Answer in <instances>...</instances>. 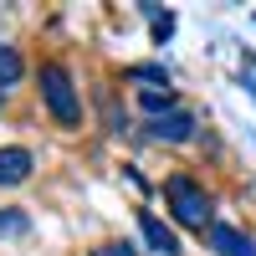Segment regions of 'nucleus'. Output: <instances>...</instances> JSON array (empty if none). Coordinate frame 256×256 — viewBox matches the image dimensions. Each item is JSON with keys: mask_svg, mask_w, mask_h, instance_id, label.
I'll return each mask as SVG.
<instances>
[{"mask_svg": "<svg viewBox=\"0 0 256 256\" xmlns=\"http://www.w3.org/2000/svg\"><path fill=\"white\" fill-rule=\"evenodd\" d=\"M36 88H41L46 113H52L62 128H82V92H77V82H72V72L62 67V62H41Z\"/></svg>", "mask_w": 256, "mask_h": 256, "instance_id": "obj_1", "label": "nucleus"}, {"mask_svg": "<svg viewBox=\"0 0 256 256\" xmlns=\"http://www.w3.org/2000/svg\"><path fill=\"white\" fill-rule=\"evenodd\" d=\"M164 200H169V210H174V220L184 226V230H200V236H210V190L195 180V174H169L164 180Z\"/></svg>", "mask_w": 256, "mask_h": 256, "instance_id": "obj_2", "label": "nucleus"}, {"mask_svg": "<svg viewBox=\"0 0 256 256\" xmlns=\"http://www.w3.org/2000/svg\"><path fill=\"white\" fill-rule=\"evenodd\" d=\"M195 128H200L195 113L180 102V108H169V113H159V118H148V123H144V138H148V144H190V138H195Z\"/></svg>", "mask_w": 256, "mask_h": 256, "instance_id": "obj_3", "label": "nucleus"}, {"mask_svg": "<svg viewBox=\"0 0 256 256\" xmlns=\"http://www.w3.org/2000/svg\"><path fill=\"white\" fill-rule=\"evenodd\" d=\"M205 246L216 251V256H256V236H251V230H236V226H226V220H216V226H210Z\"/></svg>", "mask_w": 256, "mask_h": 256, "instance_id": "obj_4", "label": "nucleus"}, {"mask_svg": "<svg viewBox=\"0 0 256 256\" xmlns=\"http://www.w3.org/2000/svg\"><path fill=\"white\" fill-rule=\"evenodd\" d=\"M138 230H144V241H148L154 256H180V236L154 216V210H138Z\"/></svg>", "mask_w": 256, "mask_h": 256, "instance_id": "obj_5", "label": "nucleus"}, {"mask_svg": "<svg viewBox=\"0 0 256 256\" xmlns=\"http://www.w3.org/2000/svg\"><path fill=\"white\" fill-rule=\"evenodd\" d=\"M92 102H98V113H102V128H108L113 138H123L128 128H134V123H128V108L118 102V92H113V88H98V92H92Z\"/></svg>", "mask_w": 256, "mask_h": 256, "instance_id": "obj_6", "label": "nucleus"}, {"mask_svg": "<svg viewBox=\"0 0 256 256\" xmlns=\"http://www.w3.org/2000/svg\"><path fill=\"white\" fill-rule=\"evenodd\" d=\"M31 169H36L31 148H20V144L0 148V184H26V180H31Z\"/></svg>", "mask_w": 256, "mask_h": 256, "instance_id": "obj_7", "label": "nucleus"}, {"mask_svg": "<svg viewBox=\"0 0 256 256\" xmlns=\"http://www.w3.org/2000/svg\"><path fill=\"white\" fill-rule=\"evenodd\" d=\"M138 108H144L148 118H159V113H169V108H180V98H174V88H138Z\"/></svg>", "mask_w": 256, "mask_h": 256, "instance_id": "obj_8", "label": "nucleus"}, {"mask_svg": "<svg viewBox=\"0 0 256 256\" xmlns=\"http://www.w3.org/2000/svg\"><path fill=\"white\" fill-rule=\"evenodd\" d=\"M20 72H26V62H20L16 46H0V88H16Z\"/></svg>", "mask_w": 256, "mask_h": 256, "instance_id": "obj_9", "label": "nucleus"}, {"mask_svg": "<svg viewBox=\"0 0 256 256\" xmlns=\"http://www.w3.org/2000/svg\"><path fill=\"white\" fill-rule=\"evenodd\" d=\"M123 77H128V82H154V88H169V72L159 67V62H134Z\"/></svg>", "mask_w": 256, "mask_h": 256, "instance_id": "obj_10", "label": "nucleus"}, {"mask_svg": "<svg viewBox=\"0 0 256 256\" xmlns=\"http://www.w3.org/2000/svg\"><path fill=\"white\" fill-rule=\"evenodd\" d=\"M26 230H31L26 210H0V236H26Z\"/></svg>", "mask_w": 256, "mask_h": 256, "instance_id": "obj_11", "label": "nucleus"}, {"mask_svg": "<svg viewBox=\"0 0 256 256\" xmlns=\"http://www.w3.org/2000/svg\"><path fill=\"white\" fill-rule=\"evenodd\" d=\"M92 256H138L134 246H128V241H108V246H98Z\"/></svg>", "mask_w": 256, "mask_h": 256, "instance_id": "obj_12", "label": "nucleus"}, {"mask_svg": "<svg viewBox=\"0 0 256 256\" xmlns=\"http://www.w3.org/2000/svg\"><path fill=\"white\" fill-rule=\"evenodd\" d=\"M0 108H6V88H0Z\"/></svg>", "mask_w": 256, "mask_h": 256, "instance_id": "obj_13", "label": "nucleus"}]
</instances>
